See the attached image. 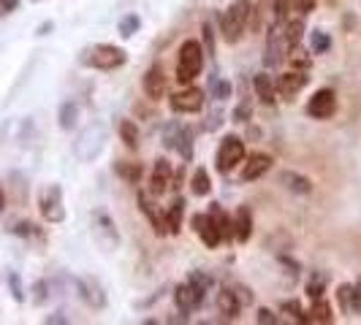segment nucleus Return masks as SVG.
<instances>
[{"instance_id": "1", "label": "nucleus", "mask_w": 361, "mask_h": 325, "mask_svg": "<svg viewBox=\"0 0 361 325\" xmlns=\"http://www.w3.org/2000/svg\"><path fill=\"white\" fill-rule=\"evenodd\" d=\"M250 14H253V3L250 0H236L226 8V14L220 17V30H223V38L228 44L242 41L247 25H250Z\"/></svg>"}, {"instance_id": "2", "label": "nucleus", "mask_w": 361, "mask_h": 325, "mask_svg": "<svg viewBox=\"0 0 361 325\" xmlns=\"http://www.w3.org/2000/svg\"><path fill=\"white\" fill-rule=\"evenodd\" d=\"M201 71H204V49H201V44L193 41V38L182 41L180 57H177V82H180L182 87L193 84V79Z\"/></svg>"}, {"instance_id": "3", "label": "nucleus", "mask_w": 361, "mask_h": 325, "mask_svg": "<svg viewBox=\"0 0 361 325\" xmlns=\"http://www.w3.org/2000/svg\"><path fill=\"white\" fill-rule=\"evenodd\" d=\"M106 139H109L106 125L92 122V125H87L82 133H79V139H76V144H73V155H76L82 162H92L101 152H104Z\"/></svg>"}, {"instance_id": "4", "label": "nucleus", "mask_w": 361, "mask_h": 325, "mask_svg": "<svg viewBox=\"0 0 361 325\" xmlns=\"http://www.w3.org/2000/svg\"><path fill=\"white\" fill-rule=\"evenodd\" d=\"M126 60H128L126 49H120L114 44H98V46L85 49V54H82V63L98 68V71H114V68L126 65Z\"/></svg>"}, {"instance_id": "5", "label": "nucleus", "mask_w": 361, "mask_h": 325, "mask_svg": "<svg viewBox=\"0 0 361 325\" xmlns=\"http://www.w3.org/2000/svg\"><path fill=\"white\" fill-rule=\"evenodd\" d=\"M92 236L98 241V247L104 253H114L120 247V231H117V222L111 219L106 209H95L92 212Z\"/></svg>"}, {"instance_id": "6", "label": "nucleus", "mask_w": 361, "mask_h": 325, "mask_svg": "<svg viewBox=\"0 0 361 325\" xmlns=\"http://www.w3.org/2000/svg\"><path fill=\"white\" fill-rule=\"evenodd\" d=\"M38 212L52 225L66 219V200H63V187L60 184L41 187V193H38Z\"/></svg>"}, {"instance_id": "7", "label": "nucleus", "mask_w": 361, "mask_h": 325, "mask_svg": "<svg viewBox=\"0 0 361 325\" xmlns=\"http://www.w3.org/2000/svg\"><path fill=\"white\" fill-rule=\"evenodd\" d=\"M242 160H245V141L239 136H223V141L217 144V171L231 174Z\"/></svg>"}, {"instance_id": "8", "label": "nucleus", "mask_w": 361, "mask_h": 325, "mask_svg": "<svg viewBox=\"0 0 361 325\" xmlns=\"http://www.w3.org/2000/svg\"><path fill=\"white\" fill-rule=\"evenodd\" d=\"M139 209H142V215L149 219V225H152V231L158 236H166L169 234V219H166V209H163L158 200L152 198V193H145V190H139Z\"/></svg>"}, {"instance_id": "9", "label": "nucleus", "mask_w": 361, "mask_h": 325, "mask_svg": "<svg viewBox=\"0 0 361 325\" xmlns=\"http://www.w3.org/2000/svg\"><path fill=\"white\" fill-rule=\"evenodd\" d=\"M171 108L180 111V114H196L204 108V90L193 87V84H185V90H180L177 95H171Z\"/></svg>"}, {"instance_id": "10", "label": "nucleus", "mask_w": 361, "mask_h": 325, "mask_svg": "<svg viewBox=\"0 0 361 325\" xmlns=\"http://www.w3.org/2000/svg\"><path fill=\"white\" fill-rule=\"evenodd\" d=\"M337 111V95L334 90H318L307 103V114L312 120H331Z\"/></svg>"}, {"instance_id": "11", "label": "nucleus", "mask_w": 361, "mask_h": 325, "mask_svg": "<svg viewBox=\"0 0 361 325\" xmlns=\"http://www.w3.org/2000/svg\"><path fill=\"white\" fill-rule=\"evenodd\" d=\"M76 290H79V298L92 309H104L106 307V293H104V285L92 276H82L76 279Z\"/></svg>"}, {"instance_id": "12", "label": "nucleus", "mask_w": 361, "mask_h": 325, "mask_svg": "<svg viewBox=\"0 0 361 325\" xmlns=\"http://www.w3.org/2000/svg\"><path fill=\"white\" fill-rule=\"evenodd\" d=\"M310 84V76L307 71H288V73H283L280 79H277V95L280 98H286V101H293L299 92L305 90Z\"/></svg>"}, {"instance_id": "13", "label": "nucleus", "mask_w": 361, "mask_h": 325, "mask_svg": "<svg viewBox=\"0 0 361 325\" xmlns=\"http://www.w3.org/2000/svg\"><path fill=\"white\" fill-rule=\"evenodd\" d=\"M174 304L180 309V314H193V312L204 304V295H201L190 282H182V285H177V290H174Z\"/></svg>"}, {"instance_id": "14", "label": "nucleus", "mask_w": 361, "mask_h": 325, "mask_svg": "<svg viewBox=\"0 0 361 325\" xmlns=\"http://www.w3.org/2000/svg\"><path fill=\"white\" fill-rule=\"evenodd\" d=\"M190 225H193V231L201 236V241H204V247H209V250H215L217 244L223 241L220 238V231H217L215 219L209 215H193L190 219Z\"/></svg>"}, {"instance_id": "15", "label": "nucleus", "mask_w": 361, "mask_h": 325, "mask_svg": "<svg viewBox=\"0 0 361 325\" xmlns=\"http://www.w3.org/2000/svg\"><path fill=\"white\" fill-rule=\"evenodd\" d=\"M171 162L166 160V158H158L155 165H152V177H149V193L152 196H163L169 187H171Z\"/></svg>"}, {"instance_id": "16", "label": "nucleus", "mask_w": 361, "mask_h": 325, "mask_svg": "<svg viewBox=\"0 0 361 325\" xmlns=\"http://www.w3.org/2000/svg\"><path fill=\"white\" fill-rule=\"evenodd\" d=\"M271 162H274L271 155H267V152H253V155L247 158V162H245V168H242V181L261 179L264 174H269Z\"/></svg>"}, {"instance_id": "17", "label": "nucleus", "mask_w": 361, "mask_h": 325, "mask_svg": "<svg viewBox=\"0 0 361 325\" xmlns=\"http://www.w3.org/2000/svg\"><path fill=\"white\" fill-rule=\"evenodd\" d=\"M286 38L283 33H277V25H271L269 38H267V54H264V65L267 68H277L283 63V52H286Z\"/></svg>"}, {"instance_id": "18", "label": "nucleus", "mask_w": 361, "mask_h": 325, "mask_svg": "<svg viewBox=\"0 0 361 325\" xmlns=\"http://www.w3.org/2000/svg\"><path fill=\"white\" fill-rule=\"evenodd\" d=\"M142 87H145L149 101H163V98H166V73H163L158 65H152V68L145 73V79H142Z\"/></svg>"}, {"instance_id": "19", "label": "nucleus", "mask_w": 361, "mask_h": 325, "mask_svg": "<svg viewBox=\"0 0 361 325\" xmlns=\"http://www.w3.org/2000/svg\"><path fill=\"white\" fill-rule=\"evenodd\" d=\"M217 309H220V314H226L228 320H236L239 317V312H242V301H239V295H236L234 288H220L217 290Z\"/></svg>"}, {"instance_id": "20", "label": "nucleus", "mask_w": 361, "mask_h": 325, "mask_svg": "<svg viewBox=\"0 0 361 325\" xmlns=\"http://www.w3.org/2000/svg\"><path fill=\"white\" fill-rule=\"evenodd\" d=\"M253 236V212L250 206H239L234 215V238L239 244H247Z\"/></svg>"}, {"instance_id": "21", "label": "nucleus", "mask_w": 361, "mask_h": 325, "mask_svg": "<svg viewBox=\"0 0 361 325\" xmlns=\"http://www.w3.org/2000/svg\"><path fill=\"white\" fill-rule=\"evenodd\" d=\"M280 184L288 193H293V196H310L312 193V181L305 174H296V171H283L280 174Z\"/></svg>"}, {"instance_id": "22", "label": "nucleus", "mask_w": 361, "mask_h": 325, "mask_svg": "<svg viewBox=\"0 0 361 325\" xmlns=\"http://www.w3.org/2000/svg\"><path fill=\"white\" fill-rule=\"evenodd\" d=\"M253 87H255V95L261 98V103L274 106V101H277V87H274V79H271L269 73H255Z\"/></svg>"}, {"instance_id": "23", "label": "nucleus", "mask_w": 361, "mask_h": 325, "mask_svg": "<svg viewBox=\"0 0 361 325\" xmlns=\"http://www.w3.org/2000/svg\"><path fill=\"white\" fill-rule=\"evenodd\" d=\"M207 215L215 219V225H217V231H220V238H223V241H231V238H234V219L220 209V203H209V212H207Z\"/></svg>"}, {"instance_id": "24", "label": "nucleus", "mask_w": 361, "mask_h": 325, "mask_svg": "<svg viewBox=\"0 0 361 325\" xmlns=\"http://www.w3.org/2000/svg\"><path fill=\"white\" fill-rule=\"evenodd\" d=\"M79 114H82L79 103L76 101H66V103H60V108H57V122H60L63 130H76Z\"/></svg>"}, {"instance_id": "25", "label": "nucleus", "mask_w": 361, "mask_h": 325, "mask_svg": "<svg viewBox=\"0 0 361 325\" xmlns=\"http://www.w3.org/2000/svg\"><path fill=\"white\" fill-rule=\"evenodd\" d=\"M190 193H193L196 198H207V196L212 193V177H209V171H207V168H196V171H193Z\"/></svg>"}, {"instance_id": "26", "label": "nucleus", "mask_w": 361, "mask_h": 325, "mask_svg": "<svg viewBox=\"0 0 361 325\" xmlns=\"http://www.w3.org/2000/svg\"><path fill=\"white\" fill-rule=\"evenodd\" d=\"M307 323H321V325L334 323V312H331V307L326 304L324 298H315L312 301V307L307 312Z\"/></svg>"}, {"instance_id": "27", "label": "nucleus", "mask_w": 361, "mask_h": 325, "mask_svg": "<svg viewBox=\"0 0 361 325\" xmlns=\"http://www.w3.org/2000/svg\"><path fill=\"white\" fill-rule=\"evenodd\" d=\"M120 139L128 149H139V141H142V133H139V125L133 120H120Z\"/></svg>"}, {"instance_id": "28", "label": "nucleus", "mask_w": 361, "mask_h": 325, "mask_svg": "<svg viewBox=\"0 0 361 325\" xmlns=\"http://www.w3.org/2000/svg\"><path fill=\"white\" fill-rule=\"evenodd\" d=\"M182 217H185V198H174V203L166 209L169 234H180V231H182Z\"/></svg>"}, {"instance_id": "29", "label": "nucleus", "mask_w": 361, "mask_h": 325, "mask_svg": "<svg viewBox=\"0 0 361 325\" xmlns=\"http://www.w3.org/2000/svg\"><path fill=\"white\" fill-rule=\"evenodd\" d=\"M283 38H286V44L290 46H296V44H302V38H305V19H290V22H286V33H283Z\"/></svg>"}, {"instance_id": "30", "label": "nucleus", "mask_w": 361, "mask_h": 325, "mask_svg": "<svg viewBox=\"0 0 361 325\" xmlns=\"http://www.w3.org/2000/svg\"><path fill=\"white\" fill-rule=\"evenodd\" d=\"M209 92H212L215 101H228L231 92H234V84H231L228 79H220L217 73H212V79H209Z\"/></svg>"}, {"instance_id": "31", "label": "nucleus", "mask_w": 361, "mask_h": 325, "mask_svg": "<svg viewBox=\"0 0 361 325\" xmlns=\"http://www.w3.org/2000/svg\"><path fill=\"white\" fill-rule=\"evenodd\" d=\"M114 171H117L126 181H130V184H139V179H142V165H139V162L120 160L117 165H114Z\"/></svg>"}, {"instance_id": "32", "label": "nucleus", "mask_w": 361, "mask_h": 325, "mask_svg": "<svg viewBox=\"0 0 361 325\" xmlns=\"http://www.w3.org/2000/svg\"><path fill=\"white\" fill-rule=\"evenodd\" d=\"M188 282L199 290L204 298H207V293H209V290H212V285H215V279H212L207 271H190V274H188Z\"/></svg>"}, {"instance_id": "33", "label": "nucleus", "mask_w": 361, "mask_h": 325, "mask_svg": "<svg viewBox=\"0 0 361 325\" xmlns=\"http://www.w3.org/2000/svg\"><path fill=\"white\" fill-rule=\"evenodd\" d=\"M139 27H142V19L136 17V14H126V17L120 19V25H117V33L123 38H130L139 33Z\"/></svg>"}, {"instance_id": "34", "label": "nucleus", "mask_w": 361, "mask_h": 325, "mask_svg": "<svg viewBox=\"0 0 361 325\" xmlns=\"http://www.w3.org/2000/svg\"><path fill=\"white\" fill-rule=\"evenodd\" d=\"M177 152L182 155V160H193V133L188 127H182L180 141H177Z\"/></svg>"}, {"instance_id": "35", "label": "nucleus", "mask_w": 361, "mask_h": 325, "mask_svg": "<svg viewBox=\"0 0 361 325\" xmlns=\"http://www.w3.org/2000/svg\"><path fill=\"white\" fill-rule=\"evenodd\" d=\"M288 60H290V65H293L296 71H307L310 65H312V60H310L307 52H305L299 44H296V46H290V57H288Z\"/></svg>"}, {"instance_id": "36", "label": "nucleus", "mask_w": 361, "mask_h": 325, "mask_svg": "<svg viewBox=\"0 0 361 325\" xmlns=\"http://www.w3.org/2000/svg\"><path fill=\"white\" fill-rule=\"evenodd\" d=\"M288 14V0H271V25H286Z\"/></svg>"}, {"instance_id": "37", "label": "nucleus", "mask_w": 361, "mask_h": 325, "mask_svg": "<svg viewBox=\"0 0 361 325\" xmlns=\"http://www.w3.org/2000/svg\"><path fill=\"white\" fill-rule=\"evenodd\" d=\"M310 49L315 54H326L329 49H331V38H329V33H324V30H315L312 33V38H310Z\"/></svg>"}, {"instance_id": "38", "label": "nucleus", "mask_w": 361, "mask_h": 325, "mask_svg": "<svg viewBox=\"0 0 361 325\" xmlns=\"http://www.w3.org/2000/svg\"><path fill=\"white\" fill-rule=\"evenodd\" d=\"M283 314H288L293 323H307V314H305V309L299 301H283V307H280Z\"/></svg>"}, {"instance_id": "39", "label": "nucleus", "mask_w": 361, "mask_h": 325, "mask_svg": "<svg viewBox=\"0 0 361 325\" xmlns=\"http://www.w3.org/2000/svg\"><path fill=\"white\" fill-rule=\"evenodd\" d=\"M180 133H182L180 122H169V125H166V130H163V146H166V149H177Z\"/></svg>"}, {"instance_id": "40", "label": "nucleus", "mask_w": 361, "mask_h": 325, "mask_svg": "<svg viewBox=\"0 0 361 325\" xmlns=\"http://www.w3.org/2000/svg\"><path fill=\"white\" fill-rule=\"evenodd\" d=\"M8 290H11V298L17 301V304H22L25 301V288H22V276H19L17 271H8Z\"/></svg>"}, {"instance_id": "41", "label": "nucleus", "mask_w": 361, "mask_h": 325, "mask_svg": "<svg viewBox=\"0 0 361 325\" xmlns=\"http://www.w3.org/2000/svg\"><path fill=\"white\" fill-rule=\"evenodd\" d=\"M326 290V274H312V279L307 282V295L315 301V298H324Z\"/></svg>"}, {"instance_id": "42", "label": "nucleus", "mask_w": 361, "mask_h": 325, "mask_svg": "<svg viewBox=\"0 0 361 325\" xmlns=\"http://www.w3.org/2000/svg\"><path fill=\"white\" fill-rule=\"evenodd\" d=\"M350 298H353V285H340L337 288V304L343 309V314H350Z\"/></svg>"}, {"instance_id": "43", "label": "nucleus", "mask_w": 361, "mask_h": 325, "mask_svg": "<svg viewBox=\"0 0 361 325\" xmlns=\"http://www.w3.org/2000/svg\"><path fill=\"white\" fill-rule=\"evenodd\" d=\"M290 14H299V17H307L315 8V0H288Z\"/></svg>"}, {"instance_id": "44", "label": "nucleus", "mask_w": 361, "mask_h": 325, "mask_svg": "<svg viewBox=\"0 0 361 325\" xmlns=\"http://www.w3.org/2000/svg\"><path fill=\"white\" fill-rule=\"evenodd\" d=\"M201 33H204V46H201V49H204V54H209V57H212V54H215V30H212V25H209V22H204Z\"/></svg>"}, {"instance_id": "45", "label": "nucleus", "mask_w": 361, "mask_h": 325, "mask_svg": "<svg viewBox=\"0 0 361 325\" xmlns=\"http://www.w3.org/2000/svg\"><path fill=\"white\" fill-rule=\"evenodd\" d=\"M47 301H49V285L41 279V282L33 285V304H36V307H44Z\"/></svg>"}, {"instance_id": "46", "label": "nucleus", "mask_w": 361, "mask_h": 325, "mask_svg": "<svg viewBox=\"0 0 361 325\" xmlns=\"http://www.w3.org/2000/svg\"><path fill=\"white\" fill-rule=\"evenodd\" d=\"M255 323H258V325H277V323H280V317H277L271 309L261 307L258 312H255Z\"/></svg>"}, {"instance_id": "47", "label": "nucleus", "mask_w": 361, "mask_h": 325, "mask_svg": "<svg viewBox=\"0 0 361 325\" xmlns=\"http://www.w3.org/2000/svg\"><path fill=\"white\" fill-rule=\"evenodd\" d=\"M250 114H253V108H250V101H242V103L234 108V120H236V122H247V120H250Z\"/></svg>"}, {"instance_id": "48", "label": "nucleus", "mask_w": 361, "mask_h": 325, "mask_svg": "<svg viewBox=\"0 0 361 325\" xmlns=\"http://www.w3.org/2000/svg\"><path fill=\"white\" fill-rule=\"evenodd\" d=\"M280 266H283V269H288L286 274H288L290 279H299V263H296V260H290V257L283 255V257H280Z\"/></svg>"}, {"instance_id": "49", "label": "nucleus", "mask_w": 361, "mask_h": 325, "mask_svg": "<svg viewBox=\"0 0 361 325\" xmlns=\"http://www.w3.org/2000/svg\"><path fill=\"white\" fill-rule=\"evenodd\" d=\"M14 234L27 236V238H30V236H38V231H36V225H30V222H19L17 228H14Z\"/></svg>"}, {"instance_id": "50", "label": "nucleus", "mask_w": 361, "mask_h": 325, "mask_svg": "<svg viewBox=\"0 0 361 325\" xmlns=\"http://www.w3.org/2000/svg\"><path fill=\"white\" fill-rule=\"evenodd\" d=\"M236 295H239V301H242V307H247V304H253V293L247 288H234Z\"/></svg>"}, {"instance_id": "51", "label": "nucleus", "mask_w": 361, "mask_h": 325, "mask_svg": "<svg viewBox=\"0 0 361 325\" xmlns=\"http://www.w3.org/2000/svg\"><path fill=\"white\" fill-rule=\"evenodd\" d=\"M223 125V114L220 111H212V120H207V130H217Z\"/></svg>"}, {"instance_id": "52", "label": "nucleus", "mask_w": 361, "mask_h": 325, "mask_svg": "<svg viewBox=\"0 0 361 325\" xmlns=\"http://www.w3.org/2000/svg\"><path fill=\"white\" fill-rule=\"evenodd\" d=\"M47 323L52 325V323H68V317H63V312H57V314H49L47 317Z\"/></svg>"}, {"instance_id": "53", "label": "nucleus", "mask_w": 361, "mask_h": 325, "mask_svg": "<svg viewBox=\"0 0 361 325\" xmlns=\"http://www.w3.org/2000/svg\"><path fill=\"white\" fill-rule=\"evenodd\" d=\"M49 30H52V22H44V25H41V27H38V36H47V33H49Z\"/></svg>"}, {"instance_id": "54", "label": "nucleus", "mask_w": 361, "mask_h": 325, "mask_svg": "<svg viewBox=\"0 0 361 325\" xmlns=\"http://www.w3.org/2000/svg\"><path fill=\"white\" fill-rule=\"evenodd\" d=\"M0 6H3V8H6V11H11V8H17V0H3V3H0Z\"/></svg>"}, {"instance_id": "55", "label": "nucleus", "mask_w": 361, "mask_h": 325, "mask_svg": "<svg viewBox=\"0 0 361 325\" xmlns=\"http://www.w3.org/2000/svg\"><path fill=\"white\" fill-rule=\"evenodd\" d=\"M6 209V196H3V187H0V212Z\"/></svg>"}, {"instance_id": "56", "label": "nucleus", "mask_w": 361, "mask_h": 325, "mask_svg": "<svg viewBox=\"0 0 361 325\" xmlns=\"http://www.w3.org/2000/svg\"><path fill=\"white\" fill-rule=\"evenodd\" d=\"M356 288H359V290H361V276H359V279H356Z\"/></svg>"}]
</instances>
